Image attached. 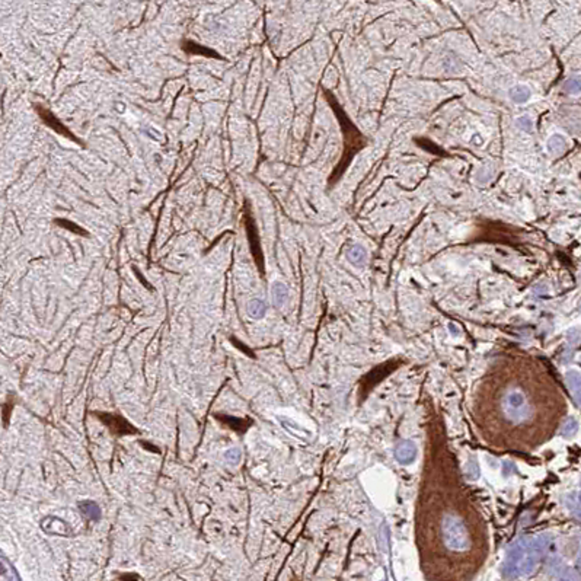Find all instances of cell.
<instances>
[{"label":"cell","mask_w":581,"mask_h":581,"mask_svg":"<svg viewBox=\"0 0 581 581\" xmlns=\"http://www.w3.org/2000/svg\"><path fill=\"white\" fill-rule=\"evenodd\" d=\"M466 478L470 479V481H476L479 476H481V469H479V464L476 461V458H469V461L466 462V469H465Z\"/></svg>","instance_id":"obj_16"},{"label":"cell","mask_w":581,"mask_h":581,"mask_svg":"<svg viewBox=\"0 0 581 581\" xmlns=\"http://www.w3.org/2000/svg\"><path fill=\"white\" fill-rule=\"evenodd\" d=\"M41 529L45 533L66 536V538L73 535V530H72L70 524L67 523V522H64L60 517H56V516H47L45 519H42L41 520Z\"/></svg>","instance_id":"obj_5"},{"label":"cell","mask_w":581,"mask_h":581,"mask_svg":"<svg viewBox=\"0 0 581 581\" xmlns=\"http://www.w3.org/2000/svg\"><path fill=\"white\" fill-rule=\"evenodd\" d=\"M245 228H246V233H248V237H249V242H251V251H252V255H253V258H255V261H256V264L261 261V252H259V248H258V233H256V226H255V222H253V219H252L251 213H249V210H246L245 212ZM261 264H262V261H261Z\"/></svg>","instance_id":"obj_8"},{"label":"cell","mask_w":581,"mask_h":581,"mask_svg":"<svg viewBox=\"0 0 581 581\" xmlns=\"http://www.w3.org/2000/svg\"><path fill=\"white\" fill-rule=\"evenodd\" d=\"M97 417H99V420L108 427L114 434H136L137 430L131 426L125 418L119 417V415H114V414H102V412H97L95 414Z\"/></svg>","instance_id":"obj_4"},{"label":"cell","mask_w":581,"mask_h":581,"mask_svg":"<svg viewBox=\"0 0 581 581\" xmlns=\"http://www.w3.org/2000/svg\"><path fill=\"white\" fill-rule=\"evenodd\" d=\"M287 296H289V290L283 283H275L272 286V299L275 306H281L287 300Z\"/></svg>","instance_id":"obj_15"},{"label":"cell","mask_w":581,"mask_h":581,"mask_svg":"<svg viewBox=\"0 0 581 581\" xmlns=\"http://www.w3.org/2000/svg\"><path fill=\"white\" fill-rule=\"evenodd\" d=\"M57 223L58 225H61V226H64V228H67V229L70 228L72 231H75V233H82V234H85V233H83V231H82V229H79L76 225H72V223H63L61 220H58Z\"/></svg>","instance_id":"obj_21"},{"label":"cell","mask_w":581,"mask_h":581,"mask_svg":"<svg viewBox=\"0 0 581 581\" xmlns=\"http://www.w3.org/2000/svg\"><path fill=\"white\" fill-rule=\"evenodd\" d=\"M442 533L445 545L453 552H465L470 546L469 532L465 522L453 513H447L442 522Z\"/></svg>","instance_id":"obj_2"},{"label":"cell","mask_w":581,"mask_h":581,"mask_svg":"<svg viewBox=\"0 0 581 581\" xmlns=\"http://www.w3.org/2000/svg\"><path fill=\"white\" fill-rule=\"evenodd\" d=\"M347 258H349V261L351 264H354L357 267H361V265H364V262L367 259V252L361 245H354L347 252Z\"/></svg>","instance_id":"obj_10"},{"label":"cell","mask_w":581,"mask_h":581,"mask_svg":"<svg viewBox=\"0 0 581 581\" xmlns=\"http://www.w3.org/2000/svg\"><path fill=\"white\" fill-rule=\"evenodd\" d=\"M503 411L507 420L519 424L530 417V405L522 390H510L503 399Z\"/></svg>","instance_id":"obj_3"},{"label":"cell","mask_w":581,"mask_h":581,"mask_svg":"<svg viewBox=\"0 0 581 581\" xmlns=\"http://www.w3.org/2000/svg\"><path fill=\"white\" fill-rule=\"evenodd\" d=\"M564 91L568 94H580L581 92V76H573L564 83Z\"/></svg>","instance_id":"obj_17"},{"label":"cell","mask_w":581,"mask_h":581,"mask_svg":"<svg viewBox=\"0 0 581 581\" xmlns=\"http://www.w3.org/2000/svg\"><path fill=\"white\" fill-rule=\"evenodd\" d=\"M510 98L517 104H523L530 98V89L524 85H517L510 89Z\"/></svg>","instance_id":"obj_14"},{"label":"cell","mask_w":581,"mask_h":581,"mask_svg":"<svg viewBox=\"0 0 581 581\" xmlns=\"http://www.w3.org/2000/svg\"><path fill=\"white\" fill-rule=\"evenodd\" d=\"M449 330H450V332H452L453 335L459 334V330H458V328H455V325H453V324H450V325H449Z\"/></svg>","instance_id":"obj_23"},{"label":"cell","mask_w":581,"mask_h":581,"mask_svg":"<svg viewBox=\"0 0 581 581\" xmlns=\"http://www.w3.org/2000/svg\"><path fill=\"white\" fill-rule=\"evenodd\" d=\"M248 310H249L251 316H253V318H262L264 313H265V305L261 300H252L251 303H249Z\"/></svg>","instance_id":"obj_19"},{"label":"cell","mask_w":581,"mask_h":581,"mask_svg":"<svg viewBox=\"0 0 581 581\" xmlns=\"http://www.w3.org/2000/svg\"><path fill=\"white\" fill-rule=\"evenodd\" d=\"M240 459H242V452H240L237 447H233V449L228 450V452L225 453V461H226L228 465L236 466L240 462Z\"/></svg>","instance_id":"obj_18"},{"label":"cell","mask_w":581,"mask_h":581,"mask_svg":"<svg viewBox=\"0 0 581 581\" xmlns=\"http://www.w3.org/2000/svg\"><path fill=\"white\" fill-rule=\"evenodd\" d=\"M516 125H517L520 130L526 131V133H530V131L533 130V119L529 116H519V118L516 119Z\"/></svg>","instance_id":"obj_20"},{"label":"cell","mask_w":581,"mask_h":581,"mask_svg":"<svg viewBox=\"0 0 581 581\" xmlns=\"http://www.w3.org/2000/svg\"><path fill=\"white\" fill-rule=\"evenodd\" d=\"M548 150L552 155H560L567 149V138L562 134H552L548 138Z\"/></svg>","instance_id":"obj_13"},{"label":"cell","mask_w":581,"mask_h":581,"mask_svg":"<svg viewBox=\"0 0 581 581\" xmlns=\"http://www.w3.org/2000/svg\"><path fill=\"white\" fill-rule=\"evenodd\" d=\"M35 110H37L38 116H41V119H42L48 127H51L54 131H57L58 134L69 137L70 140H73V141H76V143H80L78 138L73 136V134H72V133H70V131H69V130H67V128H66V127H64V125H63V124H61L57 118L53 116L48 110H45V108L41 107V105H35ZM80 144H82V143H80Z\"/></svg>","instance_id":"obj_6"},{"label":"cell","mask_w":581,"mask_h":581,"mask_svg":"<svg viewBox=\"0 0 581 581\" xmlns=\"http://www.w3.org/2000/svg\"><path fill=\"white\" fill-rule=\"evenodd\" d=\"M216 418H217L222 424L229 427L231 430L236 431V433H239V434H243V433L252 426V421L249 418H237V417L223 415V414H222V415L216 414Z\"/></svg>","instance_id":"obj_9"},{"label":"cell","mask_w":581,"mask_h":581,"mask_svg":"<svg viewBox=\"0 0 581 581\" xmlns=\"http://www.w3.org/2000/svg\"><path fill=\"white\" fill-rule=\"evenodd\" d=\"M504 466H505V467L503 469L504 476H508V475H510V472H511V470H514V469H513L514 466H513V464H510V462H504Z\"/></svg>","instance_id":"obj_22"},{"label":"cell","mask_w":581,"mask_h":581,"mask_svg":"<svg viewBox=\"0 0 581 581\" xmlns=\"http://www.w3.org/2000/svg\"><path fill=\"white\" fill-rule=\"evenodd\" d=\"M542 538H523L511 545L503 564V574L508 579L529 576L538 565L543 551Z\"/></svg>","instance_id":"obj_1"},{"label":"cell","mask_w":581,"mask_h":581,"mask_svg":"<svg viewBox=\"0 0 581 581\" xmlns=\"http://www.w3.org/2000/svg\"><path fill=\"white\" fill-rule=\"evenodd\" d=\"M579 309L581 310V300H580V302H579Z\"/></svg>","instance_id":"obj_24"},{"label":"cell","mask_w":581,"mask_h":581,"mask_svg":"<svg viewBox=\"0 0 581 581\" xmlns=\"http://www.w3.org/2000/svg\"><path fill=\"white\" fill-rule=\"evenodd\" d=\"M0 568H1V581H22L16 568L10 564V561L6 560V557H1Z\"/></svg>","instance_id":"obj_11"},{"label":"cell","mask_w":581,"mask_h":581,"mask_svg":"<svg viewBox=\"0 0 581 581\" xmlns=\"http://www.w3.org/2000/svg\"><path fill=\"white\" fill-rule=\"evenodd\" d=\"M79 510L89 520H99L101 519V507L94 501H82L79 504Z\"/></svg>","instance_id":"obj_12"},{"label":"cell","mask_w":581,"mask_h":581,"mask_svg":"<svg viewBox=\"0 0 581 581\" xmlns=\"http://www.w3.org/2000/svg\"><path fill=\"white\" fill-rule=\"evenodd\" d=\"M417 453H418V449L414 442H401L399 445L396 446L395 449V459L401 464V465H411L415 459H417Z\"/></svg>","instance_id":"obj_7"}]
</instances>
